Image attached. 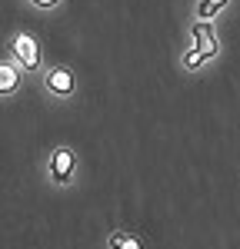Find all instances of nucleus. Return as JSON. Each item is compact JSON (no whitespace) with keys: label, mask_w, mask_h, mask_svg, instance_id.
<instances>
[{"label":"nucleus","mask_w":240,"mask_h":249,"mask_svg":"<svg viewBox=\"0 0 240 249\" xmlns=\"http://www.w3.org/2000/svg\"><path fill=\"white\" fill-rule=\"evenodd\" d=\"M7 53H10V60L17 63L23 73H37L40 63H43V57H40V40L30 30H17L14 37L7 40Z\"/></svg>","instance_id":"3"},{"label":"nucleus","mask_w":240,"mask_h":249,"mask_svg":"<svg viewBox=\"0 0 240 249\" xmlns=\"http://www.w3.org/2000/svg\"><path fill=\"white\" fill-rule=\"evenodd\" d=\"M30 3H34L37 10H57V7L63 3V0H30Z\"/></svg>","instance_id":"8"},{"label":"nucleus","mask_w":240,"mask_h":249,"mask_svg":"<svg viewBox=\"0 0 240 249\" xmlns=\"http://www.w3.org/2000/svg\"><path fill=\"white\" fill-rule=\"evenodd\" d=\"M230 0H200L197 3V20H207V23H214L220 7H227Z\"/></svg>","instance_id":"7"},{"label":"nucleus","mask_w":240,"mask_h":249,"mask_svg":"<svg viewBox=\"0 0 240 249\" xmlns=\"http://www.w3.org/2000/svg\"><path fill=\"white\" fill-rule=\"evenodd\" d=\"M43 90L54 93V96H60V100L74 96V93H77V77H74V70L63 67V63L47 67V70H43Z\"/></svg>","instance_id":"4"},{"label":"nucleus","mask_w":240,"mask_h":249,"mask_svg":"<svg viewBox=\"0 0 240 249\" xmlns=\"http://www.w3.org/2000/svg\"><path fill=\"white\" fill-rule=\"evenodd\" d=\"M20 80H23V70H20L14 60H0V96H14L20 90Z\"/></svg>","instance_id":"5"},{"label":"nucleus","mask_w":240,"mask_h":249,"mask_svg":"<svg viewBox=\"0 0 240 249\" xmlns=\"http://www.w3.org/2000/svg\"><path fill=\"white\" fill-rule=\"evenodd\" d=\"M190 37H194V43L183 50L180 63H183V70H200L203 63H210L220 53V37L214 30V23H207V20H194L190 23Z\"/></svg>","instance_id":"1"},{"label":"nucleus","mask_w":240,"mask_h":249,"mask_svg":"<svg viewBox=\"0 0 240 249\" xmlns=\"http://www.w3.org/2000/svg\"><path fill=\"white\" fill-rule=\"evenodd\" d=\"M77 166H80V163H77V153H74L67 143H60V146H54V150H50L43 173H47L50 186H57V190H67V186L77 179Z\"/></svg>","instance_id":"2"},{"label":"nucleus","mask_w":240,"mask_h":249,"mask_svg":"<svg viewBox=\"0 0 240 249\" xmlns=\"http://www.w3.org/2000/svg\"><path fill=\"white\" fill-rule=\"evenodd\" d=\"M107 249H147V243L140 239L137 232H127V230H114L107 236Z\"/></svg>","instance_id":"6"}]
</instances>
